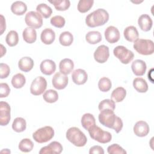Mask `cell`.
<instances>
[{
    "label": "cell",
    "instance_id": "cell-1",
    "mask_svg": "<svg viewBox=\"0 0 154 154\" xmlns=\"http://www.w3.org/2000/svg\"><path fill=\"white\" fill-rule=\"evenodd\" d=\"M100 123L108 128L114 129L116 133H119L123 128V123L122 119L117 116L114 111L105 109L100 111L98 116Z\"/></svg>",
    "mask_w": 154,
    "mask_h": 154
},
{
    "label": "cell",
    "instance_id": "cell-2",
    "mask_svg": "<svg viewBox=\"0 0 154 154\" xmlns=\"http://www.w3.org/2000/svg\"><path fill=\"white\" fill-rule=\"evenodd\" d=\"M108 20V13L103 8H98L87 16L85 23L88 27L94 28L105 25Z\"/></svg>",
    "mask_w": 154,
    "mask_h": 154
},
{
    "label": "cell",
    "instance_id": "cell-3",
    "mask_svg": "<svg viewBox=\"0 0 154 154\" xmlns=\"http://www.w3.org/2000/svg\"><path fill=\"white\" fill-rule=\"evenodd\" d=\"M66 136V138L76 147H83L87 142L85 135L76 127H72L68 129Z\"/></svg>",
    "mask_w": 154,
    "mask_h": 154
},
{
    "label": "cell",
    "instance_id": "cell-4",
    "mask_svg": "<svg viewBox=\"0 0 154 154\" xmlns=\"http://www.w3.org/2000/svg\"><path fill=\"white\" fill-rule=\"evenodd\" d=\"M88 131L90 137L100 143H108L112 139V135L110 132L103 131L96 125L91 127Z\"/></svg>",
    "mask_w": 154,
    "mask_h": 154
},
{
    "label": "cell",
    "instance_id": "cell-5",
    "mask_svg": "<svg viewBox=\"0 0 154 154\" xmlns=\"http://www.w3.org/2000/svg\"><path fill=\"white\" fill-rule=\"evenodd\" d=\"M133 47L138 54L143 55H152L154 52L153 42L149 39H138L134 42Z\"/></svg>",
    "mask_w": 154,
    "mask_h": 154
},
{
    "label": "cell",
    "instance_id": "cell-6",
    "mask_svg": "<svg viewBox=\"0 0 154 154\" xmlns=\"http://www.w3.org/2000/svg\"><path fill=\"white\" fill-rule=\"evenodd\" d=\"M54 136V130L49 126H44L38 129L32 134L33 139L38 143H46Z\"/></svg>",
    "mask_w": 154,
    "mask_h": 154
},
{
    "label": "cell",
    "instance_id": "cell-7",
    "mask_svg": "<svg viewBox=\"0 0 154 154\" xmlns=\"http://www.w3.org/2000/svg\"><path fill=\"white\" fill-rule=\"evenodd\" d=\"M114 55L118 58L122 64H128L134 59V53L124 46H117L113 50Z\"/></svg>",
    "mask_w": 154,
    "mask_h": 154
},
{
    "label": "cell",
    "instance_id": "cell-8",
    "mask_svg": "<svg viewBox=\"0 0 154 154\" xmlns=\"http://www.w3.org/2000/svg\"><path fill=\"white\" fill-rule=\"evenodd\" d=\"M25 22L28 27L37 29L42 27L43 25V18L38 12L31 11L26 13L25 17Z\"/></svg>",
    "mask_w": 154,
    "mask_h": 154
},
{
    "label": "cell",
    "instance_id": "cell-9",
    "mask_svg": "<svg viewBox=\"0 0 154 154\" xmlns=\"http://www.w3.org/2000/svg\"><path fill=\"white\" fill-rule=\"evenodd\" d=\"M46 87L47 81L46 79L42 76H39L32 81L30 87V92L34 96H39L43 93Z\"/></svg>",
    "mask_w": 154,
    "mask_h": 154
},
{
    "label": "cell",
    "instance_id": "cell-10",
    "mask_svg": "<svg viewBox=\"0 0 154 154\" xmlns=\"http://www.w3.org/2000/svg\"><path fill=\"white\" fill-rule=\"evenodd\" d=\"M11 108L10 105L4 101L0 102V125H7L10 120Z\"/></svg>",
    "mask_w": 154,
    "mask_h": 154
},
{
    "label": "cell",
    "instance_id": "cell-11",
    "mask_svg": "<svg viewBox=\"0 0 154 154\" xmlns=\"http://www.w3.org/2000/svg\"><path fill=\"white\" fill-rule=\"evenodd\" d=\"M93 56L95 61L97 63H105L109 57V48L104 45L98 46L95 50Z\"/></svg>",
    "mask_w": 154,
    "mask_h": 154
},
{
    "label": "cell",
    "instance_id": "cell-12",
    "mask_svg": "<svg viewBox=\"0 0 154 154\" xmlns=\"http://www.w3.org/2000/svg\"><path fill=\"white\" fill-rule=\"evenodd\" d=\"M53 87L57 90H63L66 87L68 84V77L62 73L57 72L52 79Z\"/></svg>",
    "mask_w": 154,
    "mask_h": 154
},
{
    "label": "cell",
    "instance_id": "cell-13",
    "mask_svg": "<svg viewBox=\"0 0 154 154\" xmlns=\"http://www.w3.org/2000/svg\"><path fill=\"white\" fill-rule=\"evenodd\" d=\"M63 146L58 141H52L48 146L43 147L39 151L40 154H60L63 151Z\"/></svg>",
    "mask_w": 154,
    "mask_h": 154
},
{
    "label": "cell",
    "instance_id": "cell-14",
    "mask_svg": "<svg viewBox=\"0 0 154 154\" xmlns=\"http://www.w3.org/2000/svg\"><path fill=\"white\" fill-rule=\"evenodd\" d=\"M104 35L106 41L110 43H115L117 42L120 37L119 29L114 26H109L106 28Z\"/></svg>",
    "mask_w": 154,
    "mask_h": 154
},
{
    "label": "cell",
    "instance_id": "cell-15",
    "mask_svg": "<svg viewBox=\"0 0 154 154\" xmlns=\"http://www.w3.org/2000/svg\"><path fill=\"white\" fill-rule=\"evenodd\" d=\"M133 130L135 135L140 137H143L149 134L150 128L148 124L146 122L140 120L135 124Z\"/></svg>",
    "mask_w": 154,
    "mask_h": 154
},
{
    "label": "cell",
    "instance_id": "cell-16",
    "mask_svg": "<svg viewBox=\"0 0 154 154\" xmlns=\"http://www.w3.org/2000/svg\"><path fill=\"white\" fill-rule=\"evenodd\" d=\"M72 79L75 84L77 85H83L87 81L88 75L85 70L81 69H78L73 72Z\"/></svg>",
    "mask_w": 154,
    "mask_h": 154
},
{
    "label": "cell",
    "instance_id": "cell-17",
    "mask_svg": "<svg viewBox=\"0 0 154 154\" xmlns=\"http://www.w3.org/2000/svg\"><path fill=\"white\" fill-rule=\"evenodd\" d=\"M40 71L46 75H51L55 72L56 64L52 60L46 59L42 61L40 65Z\"/></svg>",
    "mask_w": 154,
    "mask_h": 154
},
{
    "label": "cell",
    "instance_id": "cell-18",
    "mask_svg": "<svg viewBox=\"0 0 154 154\" xmlns=\"http://www.w3.org/2000/svg\"><path fill=\"white\" fill-rule=\"evenodd\" d=\"M131 69L135 75L141 76L144 75L146 71L147 66L143 60H135L132 63Z\"/></svg>",
    "mask_w": 154,
    "mask_h": 154
},
{
    "label": "cell",
    "instance_id": "cell-19",
    "mask_svg": "<svg viewBox=\"0 0 154 154\" xmlns=\"http://www.w3.org/2000/svg\"><path fill=\"white\" fill-rule=\"evenodd\" d=\"M138 24L142 31L146 32L151 29L153 25V21L149 15L143 14L139 17L138 19Z\"/></svg>",
    "mask_w": 154,
    "mask_h": 154
},
{
    "label": "cell",
    "instance_id": "cell-20",
    "mask_svg": "<svg viewBox=\"0 0 154 154\" xmlns=\"http://www.w3.org/2000/svg\"><path fill=\"white\" fill-rule=\"evenodd\" d=\"M123 35L125 39L130 42H135L139 37L138 31L134 26H127L124 29Z\"/></svg>",
    "mask_w": 154,
    "mask_h": 154
},
{
    "label": "cell",
    "instance_id": "cell-21",
    "mask_svg": "<svg viewBox=\"0 0 154 154\" xmlns=\"http://www.w3.org/2000/svg\"><path fill=\"white\" fill-rule=\"evenodd\" d=\"M55 38V33L51 28H45L41 33L40 39L43 43L45 45L52 44Z\"/></svg>",
    "mask_w": 154,
    "mask_h": 154
},
{
    "label": "cell",
    "instance_id": "cell-22",
    "mask_svg": "<svg viewBox=\"0 0 154 154\" xmlns=\"http://www.w3.org/2000/svg\"><path fill=\"white\" fill-rule=\"evenodd\" d=\"M74 68L73 61L69 58H64L60 62L59 69L60 72L64 75L70 74Z\"/></svg>",
    "mask_w": 154,
    "mask_h": 154
},
{
    "label": "cell",
    "instance_id": "cell-23",
    "mask_svg": "<svg viewBox=\"0 0 154 154\" xmlns=\"http://www.w3.org/2000/svg\"><path fill=\"white\" fill-rule=\"evenodd\" d=\"M34 64V61L29 57H22L18 62V67L19 69L24 72H29L33 68Z\"/></svg>",
    "mask_w": 154,
    "mask_h": 154
},
{
    "label": "cell",
    "instance_id": "cell-24",
    "mask_svg": "<svg viewBox=\"0 0 154 154\" xmlns=\"http://www.w3.org/2000/svg\"><path fill=\"white\" fill-rule=\"evenodd\" d=\"M24 41L27 43H33L37 39V32L35 29L31 27H26L22 32Z\"/></svg>",
    "mask_w": 154,
    "mask_h": 154
},
{
    "label": "cell",
    "instance_id": "cell-25",
    "mask_svg": "<svg viewBox=\"0 0 154 154\" xmlns=\"http://www.w3.org/2000/svg\"><path fill=\"white\" fill-rule=\"evenodd\" d=\"M26 10L27 6L26 4L20 1H15L11 5V12L17 16H22L24 14Z\"/></svg>",
    "mask_w": 154,
    "mask_h": 154
},
{
    "label": "cell",
    "instance_id": "cell-26",
    "mask_svg": "<svg viewBox=\"0 0 154 154\" xmlns=\"http://www.w3.org/2000/svg\"><path fill=\"white\" fill-rule=\"evenodd\" d=\"M126 95V90L122 87H119L112 91L111 98L114 102H120L125 98Z\"/></svg>",
    "mask_w": 154,
    "mask_h": 154
},
{
    "label": "cell",
    "instance_id": "cell-27",
    "mask_svg": "<svg viewBox=\"0 0 154 154\" xmlns=\"http://www.w3.org/2000/svg\"><path fill=\"white\" fill-rule=\"evenodd\" d=\"M134 88L139 93H146L148 90V84L142 78H136L133 80Z\"/></svg>",
    "mask_w": 154,
    "mask_h": 154
},
{
    "label": "cell",
    "instance_id": "cell-28",
    "mask_svg": "<svg viewBox=\"0 0 154 154\" xmlns=\"http://www.w3.org/2000/svg\"><path fill=\"white\" fill-rule=\"evenodd\" d=\"M81 124L85 129L88 130L91 127L96 125L95 118L93 114L85 113L81 118Z\"/></svg>",
    "mask_w": 154,
    "mask_h": 154
},
{
    "label": "cell",
    "instance_id": "cell-29",
    "mask_svg": "<svg viewBox=\"0 0 154 154\" xmlns=\"http://www.w3.org/2000/svg\"><path fill=\"white\" fill-rule=\"evenodd\" d=\"M85 40L91 45H96L102 40V35L97 31H89L85 35Z\"/></svg>",
    "mask_w": 154,
    "mask_h": 154
},
{
    "label": "cell",
    "instance_id": "cell-30",
    "mask_svg": "<svg viewBox=\"0 0 154 154\" xmlns=\"http://www.w3.org/2000/svg\"><path fill=\"white\" fill-rule=\"evenodd\" d=\"M59 42L64 46H69L73 42V36L69 31H64L60 35Z\"/></svg>",
    "mask_w": 154,
    "mask_h": 154
},
{
    "label": "cell",
    "instance_id": "cell-31",
    "mask_svg": "<svg viewBox=\"0 0 154 154\" xmlns=\"http://www.w3.org/2000/svg\"><path fill=\"white\" fill-rule=\"evenodd\" d=\"M26 128V120L22 117H16L12 123V128L16 132H23Z\"/></svg>",
    "mask_w": 154,
    "mask_h": 154
},
{
    "label": "cell",
    "instance_id": "cell-32",
    "mask_svg": "<svg viewBox=\"0 0 154 154\" xmlns=\"http://www.w3.org/2000/svg\"><path fill=\"white\" fill-rule=\"evenodd\" d=\"M26 83L25 76L22 73H17L14 75L11 79V84L15 88H22Z\"/></svg>",
    "mask_w": 154,
    "mask_h": 154
},
{
    "label": "cell",
    "instance_id": "cell-33",
    "mask_svg": "<svg viewBox=\"0 0 154 154\" xmlns=\"http://www.w3.org/2000/svg\"><path fill=\"white\" fill-rule=\"evenodd\" d=\"M43 98L45 102L52 103L58 100V94L57 91L52 89H49L45 91L43 95Z\"/></svg>",
    "mask_w": 154,
    "mask_h": 154
},
{
    "label": "cell",
    "instance_id": "cell-34",
    "mask_svg": "<svg viewBox=\"0 0 154 154\" xmlns=\"http://www.w3.org/2000/svg\"><path fill=\"white\" fill-rule=\"evenodd\" d=\"M49 2L53 4L55 8L58 11H66L70 5V2L69 0H53Z\"/></svg>",
    "mask_w": 154,
    "mask_h": 154
},
{
    "label": "cell",
    "instance_id": "cell-35",
    "mask_svg": "<svg viewBox=\"0 0 154 154\" xmlns=\"http://www.w3.org/2000/svg\"><path fill=\"white\" fill-rule=\"evenodd\" d=\"M36 10L42 15V16L46 19L49 18L52 13V8L45 3L38 4L36 7Z\"/></svg>",
    "mask_w": 154,
    "mask_h": 154
},
{
    "label": "cell",
    "instance_id": "cell-36",
    "mask_svg": "<svg viewBox=\"0 0 154 154\" xmlns=\"http://www.w3.org/2000/svg\"><path fill=\"white\" fill-rule=\"evenodd\" d=\"M5 41L7 44L10 47L17 45L19 42V35L17 32L14 30L9 31L6 35Z\"/></svg>",
    "mask_w": 154,
    "mask_h": 154
},
{
    "label": "cell",
    "instance_id": "cell-37",
    "mask_svg": "<svg viewBox=\"0 0 154 154\" xmlns=\"http://www.w3.org/2000/svg\"><path fill=\"white\" fill-rule=\"evenodd\" d=\"M18 147L23 152H29L34 147V143L29 138H23L19 142Z\"/></svg>",
    "mask_w": 154,
    "mask_h": 154
},
{
    "label": "cell",
    "instance_id": "cell-38",
    "mask_svg": "<svg viewBox=\"0 0 154 154\" xmlns=\"http://www.w3.org/2000/svg\"><path fill=\"white\" fill-rule=\"evenodd\" d=\"M93 4V0H80L78 4V10L82 13H86L90 10Z\"/></svg>",
    "mask_w": 154,
    "mask_h": 154
},
{
    "label": "cell",
    "instance_id": "cell-39",
    "mask_svg": "<svg viewBox=\"0 0 154 154\" xmlns=\"http://www.w3.org/2000/svg\"><path fill=\"white\" fill-rule=\"evenodd\" d=\"M112 87L111 80L106 77L101 78L98 82L99 89L102 92L108 91Z\"/></svg>",
    "mask_w": 154,
    "mask_h": 154
},
{
    "label": "cell",
    "instance_id": "cell-40",
    "mask_svg": "<svg viewBox=\"0 0 154 154\" xmlns=\"http://www.w3.org/2000/svg\"><path fill=\"white\" fill-rule=\"evenodd\" d=\"M116 108L115 102L111 99H104L102 100L98 105V109L99 111H102L105 109H109L114 111Z\"/></svg>",
    "mask_w": 154,
    "mask_h": 154
},
{
    "label": "cell",
    "instance_id": "cell-41",
    "mask_svg": "<svg viewBox=\"0 0 154 154\" xmlns=\"http://www.w3.org/2000/svg\"><path fill=\"white\" fill-rule=\"evenodd\" d=\"M50 22L52 25L54 26L55 27L58 28H63L66 23L65 19L61 16H55L52 17L51 19Z\"/></svg>",
    "mask_w": 154,
    "mask_h": 154
},
{
    "label": "cell",
    "instance_id": "cell-42",
    "mask_svg": "<svg viewBox=\"0 0 154 154\" xmlns=\"http://www.w3.org/2000/svg\"><path fill=\"white\" fill-rule=\"evenodd\" d=\"M109 154H126V151L118 144H112L107 148Z\"/></svg>",
    "mask_w": 154,
    "mask_h": 154
},
{
    "label": "cell",
    "instance_id": "cell-43",
    "mask_svg": "<svg viewBox=\"0 0 154 154\" xmlns=\"http://www.w3.org/2000/svg\"><path fill=\"white\" fill-rule=\"evenodd\" d=\"M10 73V69L8 65L5 63H1L0 64V78L1 79L6 78Z\"/></svg>",
    "mask_w": 154,
    "mask_h": 154
},
{
    "label": "cell",
    "instance_id": "cell-44",
    "mask_svg": "<svg viewBox=\"0 0 154 154\" xmlns=\"http://www.w3.org/2000/svg\"><path fill=\"white\" fill-rule=\"evenodd\" d=\"M10 93V88L7 83L0 84V97H6Z\"/></svg>",
    "mask_w": 154,
    "mask_h": 154
},
{
    "label": "cell",
    "instance_id": "cell-45",
    "mask_svg": "<svg viewBox=\"0 0 154 154\" xmlns=\"http://www.w3.org/2000/svg\"><path fill=\"white\" fill-rule=\"evenodd\" d=\"M89 153L90 154H97V153L103 154L104 150L103 148L100 146H94L90 149Z\"/></svg>",
    "mask_w": 154,
    "mask_h": 154
},
{
    "label": "cell",
    "instance_id": "cell-46",
    "mask_svg": "<svg viewBox=\"0 0 154 154\" xmlns=\"http://www.w3.org/2000/svg\"><path fill=\"white\" fill-rule=\"evenodd\" d=\"M1 33L0 34L2 35L3 32L6 29V23H5V19L2 14H1Z\"/></svg>",
    "mask_w": 154,
    "mask_h": 154
},
{
    "label": "cell",
    "instance_id": "cell-47",
    "mask_svg": "<svg viewBox=\"0 0 154 154\" xmlns=\"http://www.w3.org/2000/svg\"><path fill=\"white\" fill-rule=\"evenodd\" d=\"M1 57H2L4 54H5V53H6V48H4V46L1 44Z\"/></svg>",
    "mask_w": 154,
    "mask_h": 154
},
{
    "label": "cell",
    "instance_id": "cell-48",
    "mask_svg": "<svg viewBox=\"0 0 154 154\" xmlns=\"http://www.w3.org/2000/svg\"><path fill=\"white\" fill-rule=\"evenodd\" d=\"M7 151L10 152V150H8V149H5V150H2V151H1V152H5V153H6V152H7Z\"/></svg>",
    "mask_w": 154,
    "mask_h": 154
}]
</instances>
